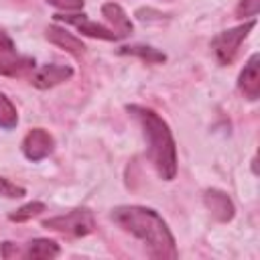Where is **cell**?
<instances>
[{"label": "cell", "instance_id": "cell-1", "mask_svg": "<svg viewBox=\"0 0 260 260\" xmlns=\"http://www.w3.org/2000/svg\"><path fill=\"white\" fill-rule=\"evenodd\" d=\"M112 221L140 240L150 258L175 260L179 256L175 236L162 215L146 205H118L110 213Z\"/></svg>", "mask_w": 260, "mask_h": 260}, {"label": "cell", "instance_id": "cell-2", "mask_svg": "<svg viewBox=\"0 0 260 260\" xmlns=\"http://www.w3.org/2000/svg\"><path fill=\"white\" fill-rule=\"evenodd\" d=\"M126 112L140 124L146 142V156L152 162L156 175L162 181H173L177 177V144L167 120L152 108L130 104Z\"/></svg>", "mask_w": 260, "mask_h": 260}, {"label": "cell", "instance_id": "cell-3", "mask_svg": "<svg viewBox=\"0 0 260 260\" xmlns=\"http://www.w3.org/2000/svg\"><path fill=\"white\" fill-rule=\"evenodd\" d=\"M41 225L51 230V232H59L63 236L83 238V236H89L95 230V217L87 207H75L67 213L43 219Z\"/></svg>", "mask_w": 260, "mask_h": 260}, {"label": "cell", "instance_id": "cell-4", "mask_svg": "<svg viewBox=\"0 0 260 260\" xmlns=\"http://www.w3.org/2000/svg\"><path fill=\"white\" fill-rule=\"evenodd\" d=\"M254 26H256V18H250V20H246V22L234 26V28H228V30L217 32L211 39V43H209L215 61L219 65H230L236 59V55L240 51V45L244 43V39L250 35V30Z\"/></svg>", "mask_w": 260, "mask_h": 260}, {"label": "cell", "instance_id": "cell-5", "mask_svg": "<svg viewBox=\"0 0 260 260\" xmlns=\"http://www.w3.org/2000/svg\"><path fill=\"white\" fill-rule=\"evenodd\" d=\"M57 22H65L69 26H75L81 35L91 37V39H100V41H120V37L106 24L91 20L87 14L83 12H67V14H55L53 16Z\"/></svg>", "mask_w": 260, "mask_h": 260}, {"label": "cell", "instance_id": "cell-6", "mask_svg": "<svg viewBox=\"0 0 260 260\" xmlns=\"http://www.w3.org/2000/svg\"><path fill=\"white\" fill-rule=\"evenodd\" d=\"M20 150H22V154L28 160L39 162V160L47 158L49 154H53V150H55V138L45 128H32V130H28L24 134V138L20 142Z\"/></svg>", "mask_w": 260, "mask_h": 260}, {"label": "cell", "instance_id": "cell-7", "mask_svg": "<svg viewBox=\"0 0 260 260\" xmlns=\"http://www.w3.org/2000/svg\"><path fill=\"white\" fill-rule=\"evenodd\" d=\"M73 77V67L71 65H63V63H47V65H41L37 67L32 73H30V83L37 87V89H49V87H55L67 79Z\"/></svg>", "mask_w": 260, "mask_h": 260}, {"label": "cell", "instance_id": "cell-8", "mask_svg": "<svg viewBox=\"0 0 260 260\" xmlns=\"http://www.w3.org/2000/svg\"><path fill=\"white\" fill-rule=\"evenodd\" d=\"M203 205L211 213V217L221 223L232 221L236 215V207H234V201L230 199V195L215 187L203 191Z\"/></svg>", "mask_w": 260, "mask_h": 260}, {"label": "cell", "instance_id": "cell-9", "mask_svg": "<svg viewBox=\"0 0 260 260\" xmlns=\"http://www.w3.org/2000/svg\"><path fill=\"white\" fill-rule=\"evenodd\" d=\"M238 89L250 102H256L260 98V55L258 53H252L250 59L246 61L244 69L240 71Z\"/></svg>", "mask_w": 260, "mask_h": 260}, {"label": "cell", "instance_id": "cell-10", "mask_svg": "<svg viewBox=\"0 0 260 260\" xmlns=\"http://www.w3.org/2000/svg\"><path fill=\"white\" fill-rule=\"evenodd\" d=\"M45 39H47L49 43H53L55 47H59V49H63V51L75 55V57H81V55L85 53L83 41L77 39L73 32H69V30H67L65 26H61V24H51V26H47V28H45Z\"/></svg>", "mask_w": 260, "mask_h": 260}, {"label": "cell", "instance_id": "cell-11", "mask_svg": "<svg viewBox=\"0 0 260 260\" xmlns=\"http://www.w3.org/2000/svg\"><path fill=\"white\" fill-rule=\"evenodd\" d=\"M37 69L35 59L32 57H24V55H16L12 53H2L0 55V75H8V77H30V73Z\"/></svg>", "mask_w": 260, "mask_h": 260}, {"label": "cell", "instance_id": "cell-12", "mask_svg": "<svg viewBox=\"0 0 260 260\" xmlns=\"http://www.w3.org/2000/svg\"><path fill=\"white\" fill-rule=\"evenodd\" d=\"M102 16L110 22V28L120 37V39H126L128 35H132V20H130V16L126 14V10L120 6V4H116V2H106V4H102Z\"/></svg>", "mask_w": 260, "mask_h": 260}, {"label": "cell", "instance_id": "cell-13", "mask_svg": "<svg viewBox=\"0 0 260 260\" xmlns=\"http://www.w3.org/2000/svg\"><path fill=\"white\" fill-rule=\"evenodd\" d=\"M61 254V248L55 240H49V238H35L26 244V250L22 252L24 258H30V260H51V258H57Z\"/></svg>", "mask_w": 260, "mask_h": 260}, {"label": "cell", "instance_id": "cell-14", "mask_svg": "<svg viewBox=\"0 0 260 260\" xmlns=\"http://www.w3.org/2000/svg\"><path fill=\"white\" fill-rule=\"evenodd\" d=\"M120 55H132V57H138L146 63H165L167 61V55L154 47H148V45H126V47H120L118 51Z\"/></svg>", "mask_w": 260, "mask_h": 260}, {"label": "cell", "instance_id": "cell-15", "mask_svg": "<svg viewBox=\"0 0 260 260\" xmlns=\"http://www.w3.org/2000/svg\"><path fill=\"white\" fill-rule=\"evenodd\" d=\"M16 124H18V112L10 102V98L0 91V128L12 130L16 128Z\"/></svg>", "mask_w": 260, "mask_h": 260}, {"label": "cell", "instance_id": "cell-16", "mask_svg": "<svg viewBox=\"0 0 260 260\" xmlns=\"http://www.w3.org/2000/svg\"><path fill=\"white\" fill-rule=\"evenodd\" d=\"M43 211H45V203L43 201H28V203L20 205L18 209L10 211L8 213V219L10 221H16V223H22V221H28V219L37 217Z\"/></svg>", "mask_w": 260, "mask_h": 260}, {"label": "cell", "instance_id": "cell-17", "mask_svg": "<svg viewBox=\"0 0 260 260\" xmlns=\"http://www.w3.org/2000/svg\"><path fill=\"white\" fill-rule=\"evenodd\" d=\"M26 195V189L12 183L10 179L6 177H0V197H8V199H18V197H24Z\"/></svg>", "mask_w": 260, "mask_h": 260}, {"label": "cell", "instance_id": "cell-18", "mask_svg": "<svg viewBox=\"0 0 260 260\" xmlns=\"http://www.w3.org/2000/svg\"><path fill=\"white\" fill-rule=\"evenodd\" d=\"M260 10V0H240L236 6V18H256Z\"/></svg>", "mask_w": 260, "mask_h": 260}, {"label": "cell", "instance_id": "cell-19", "mask_svg": "<svg viewBox=\"0 0 260 260\" xmlns=\"http://www.w3.org/2000/svg\"><path fill=\"white\" fill-rule=\"evenodd\" d=\"M45 2L63 12H79L85 4V0H45Z\"/></svg>", "mask_w": 260, "mask_h": 260}, {"label": "cell", "instance_id": "cell-20", "mask_svg": "<svg viewBox=\"0 0 260 260\" xmlns=\"http://www.w3.org/2000/svg\"><path fill=\"white\" fill-rule=\"evenodd\" d=\"M0 256H2V258H16V256H22V254L18 252V248H16L12 242H2V246H0Z\"/></svg>", "mask_w": 260, "mask_h": 260}, {"label": "cell", "instance_id": "cell-21", "mask_svg": "<svg viewBox=\"0 0 260 260\" xmlns=\"http://www.w3.org/2000/svg\"><path fill=\"white\" fill-rule=\"evenodd\" d=\"M12 51H14V43H12V39H10L6 32L0 30V55H2V53H12Z\"/></svg>", "mask_w": 260, "mask_h": 260}, {"label": "cell", "instance_id": "cell-22", "mask_svg": "<svg viewBox=\"0 0 260 260\" xmlns=\"http://www.w3.org/2000/svg\"><path fill=\"white\" fill-rule=\"evenodd\" d=\"M252 173H254V175H258V169H256V156L252 158Z\"/></svg>", "mask_w": 260, "mask_h": 260}]
</instances>
